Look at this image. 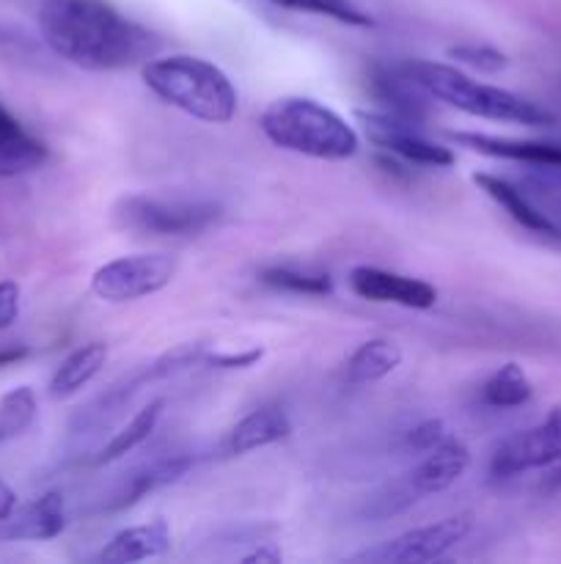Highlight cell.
<instances>
[{
  "label": "cell",
  "mask_w": 561,
  "mask_h": 564,
  "mask_svg": "<svg viewBox=\"0 0 561 564\" xmlns=\"http://www.w3.org/2000/svg\"><path fill=\"white\" fill-rule=\"evenodd\" d=\"M36 20L44 44L86 72L146 64L160 50V39L127 20L110 0H42Z\"/></svg>",
  "instance_id": "1"
},
{
  "label": "cell",
  "mask_w": 561,
  "mask_h": 564,
  "mask_svg": "<svg viewBox=\"0 0 561 564\" xmlns=\"http://www.w3.org/2000/svg\"><path fill=\"white\" fill-rule=\"evenodd\" d=\"M143 83L165 105L209 124H226L240 108V97L229 75L198 55L176 53L146 61Z\"/></svg>",
  "instance_id": "2"
},
{
  "label": "cell",
  "mask_w": 561,
  "mask_h": 564,
  "mask_svg": "<svg viewBox=\"0 0 561 564\" xmlns=\"http://www.w3.org/2000/svg\"><path fill=\"white\" fill-rule=\"evenodd\" d=\"M410 80H416L432 99L451 105L468 116L490 121H504V124H522V127H550L556 116L542 105L531 99L512 94L506 88L490 86L468 77L465 72L454 69L449 64L438 61H407L399 64Z\"/></svg>",
  "instance_id": "3"
},
{
  "label": "cell",
  "mask_w": 561,
  "mask_h": 564,
  "mask_svg": "<svg viewBox=\"0 0 561 564\" xmlns=\"http://www.w3.org/2000/svg\"><path fill=\"white\" fill-rule=\"evenodd\" d=\"M258 127L278 149L314 160H346L361 147L355 127L311 97L275 99L262 113Z\"/></svg>",
  "instance_id": "4"
},
{
  "label": "cell",
  "mask_w": 561,
  "mask_h": 564,
  "mask_svg": "<svg viewBox=\"0 0 561 564\" xmlns=\"http://www.w3.org/2000/svg\"><path fill=\"white\" fill-rule=\"evenodd\" d=\"M116 218L138 235L187 237L212 226L220 218V207L201 198L127 196L116 207Z\"/></svg>",
  "instance_id": "5"
},
{
  "label": "cell",
  "mask_w": 561,
  "mask_h": 564,
  "mask_svg": "<svg viewBox=\"0 0 561 564\" xmlns=\"http://www.w3.org/2000/svg\"><path fill=\"white\" fill-rule=\"evenodd\" d=\"M176 259L170 253H132L105 262L91 275V292L99 301L130 303L157 295L174 281Z\"/></svg>",
  "instance_id": "6"
},
{
  "label": "cell",
  "mask_w": 561,
  "mask_h": 564,
  "mask_svg": "<svg viewBox=\"0 0 561 564\" xmlns=\"http://www.w3.org/2000/svg\"><path fill=\"white\" fill-rule=\"evenodd\" d=\"M471 532V518L468 516H451L438 523H427V527L407 529V532L396 534L394 540L374 545V549L361 551L352 556V562L363 564H424L435 562L440 556L449 554L451 549L462 543Z\"/></svg>",
  "instance_id": "7"
},
{
  "label": "cell",
  "mask_w": 561,
  "mask_h": 564,
  "mask_svg": "<svg viewBox=\"0 0 561 564\" xmlns=\"http://www.w3.org/2000/svg\"><path fill=\"white\" fill-rule=\"evenodd\" d=\"M358 124L363 127L369 141L407 163L427 165V169H449L454 165V152L443 143L429 141L416 130V121L402 116L385 113V110H355Z\"/></svg>",
  "instance_id": "8"
},
{
  "label": "cell",
  "mask_w": 561,
  "mask_h": 564,
  "mask_svg": "<svg viewBox=\"0 0 561 564\" xmlns=\"http://www.w3.org/2000/svg\"><path fill=\"white\" fill-rule=\"evenodd\" d=\"M556 463H561V430L548 416L537 427L520 430L501 441L490 460V474L495 479H512L537 468H550Z\"/></svg>",
  "instance_id": "9"
},
{
  "label": "cell",
  "mask_w": 561,
  "mask_h": 564,
  "mask_svg": "<svg viewBox=\"0 0 561 564\" xmlns=\"http://www.w3.org/2000/svg\"><path fill=\"white\" fill-rule=\"evenodd\" d=\"M350 290L358 297L372 303H394V306L418 308L427 312L438 303V290L421 279H410V275L391 273V270L380 268H352L350 273Z\"/></svg>",
  "instance_id": "10"
},
{
  "label": "cell",
  "mask_w": 561,
  "mask_h": 564,
  "mask_svg": "<svg viewBox=\"0 0 561 564\" xmlns=\"http://www.w3.org/2000/svg\"><path fill=\"white\" fill-rule=\"evenodd\" d=\"M66 529V501L64 494L50 490L38 496L31 505L16 507L9 521L0 523V540H16V543H44L55 540Z\"/></svg>",
  "instance_id": "11"
},
{
  "label": "cell",
  "mask_w": 561,
  "mask_h": 564,
  "mask_svg": "<svg viewBox=\"0 0 561 564\" xmlns=\"http://www.w3.org/2000/svg\"><path fill=\"white\" fill-rule=\"evenodd\" d=\"M451 141L484 158L512 160V163H526L534 169L561 171V143L553 141H517V138L484 135V132H451Z\"/></svg>",
  "instance_id": "12"
},
{
  "label": "cell",
  "mask_w": 561,
  "mask_h": 564,
  "mask_svg": "<svg viewBox=\"0 0 561 564\" xmlns=\"http://www.w3.org/2000/svg\"><path fill=\"white\" fill-rule=\"evenodd\" d=\"M468 466H471V455L460 441H440L413 471L405 474V479L416 499H424V496L449 490L468 471Z\"/></svg>",
  "instance_id": "13"
},
{
  "label": "cell",
  "mask_w": 561,
  "mask_h": 564,
  "mask_svg": "<svg viewBox=\"0 0 561 564\" xmlns=\"http://www.w3.org/2000/svg\"><path fill=\"white\" fill-rule=\"evenodd\" d=\"M190 468H193V457L187 455L160 457V460L146 463V466L135 468V471H130L124 479H121V485L113 490V496H110V501L105 505V510L110 512L127 510V507L138 505V501L146 499V496L154 494V490H163L168 488V485L179 482Z\"/></svg>",
  "instance_id": "14"
},
{
  "label": "cell",
  "mask_w": 561,
  "mask_h": 564,
  "mask_svg": "<svg viewBox=\"0 0 561 564\" xmlns=\"http://www.w3.org/2000/svg\"><path fill=\"white\" fill-rule=\"evenodd\" d=\"M369 88H372L374 99L383 105L385 113L402 116L416 124L427 116L429 102H432V97L416 80H410L402 66H374Z\"/></svg>",
  "instance_id": "15"
},
{
  "label": "cell",
  "mask_w": 561,
  "mask_h": 564,
  "mask_svg": "<svg viewBox=\"0 0 561 564\" xmlns=\"http://www.w3.org/2000/svg\"><path fill=\"white\" fill-rule=\"evenodd\" d=\"M50 152L36 135L20 124L14 113L0 102V176H20L47 163Z\"/></svg>",
  "instance_id": "16"
},
{
  "label": "cell",
  "mask_w": 561,
  "mask_h": 564,
  "mask_svg": "<svg viewBox=\"0 0 561 564\" xmlns=\"http://www.w3.org/2000/svg\"><path fill=\"white\" fill-rule=\"evenodd\" d=\"M170 551V529L165 521L141 523V527L121 529L99 551V562L108 564H132L157 560Z\"/></svg>",
  "instance_id": "17"
},
{
  "label": "cell",
  "mask_w": 561,
  "mask_h": 564,
  "mask_svg": "<svg viewBox=\"0 0 561 564\" xmlns=\"http://www.w3.org/2000/svg\"><path fill=\"white\" fill-rule=\"evenodd\" d=\"M473 182L479 185V191L487 193L512 220L522 226V229L534 231V235H548V237H559L561 229L553 218H550L544 209H539L531 198L526 196L522 191H517L512 182L501 180L495 174H473Z\"/></svg>",
  "instance_id": "18"
},
{
  "label": "cell",
  "mask_w": 561,
  "mask_h": 564,
  "mask_svg": "<svg viewBox=\"0 0 561 564\" xmlns=\"http://www.w3.org/2000/svg\"><path fill=\"white\" fill-rule=\"evenodd\" d=\"M292 424L286 419V413L280 408L267 405L258 408V411L248 413L242 422H237V427L229 433V452L231 455H248V452L264 449V446H273L278 441H284L289 435Z\"/></svg>",
  "instance_id": "19"
},
{
  "label": "cell",
  "mask_w": 561,
  "mask_h": 564,
  "mask_svg": "<svg viewBox=\"0 0 561 564\" xmlns=\"http://www.w3.org/2000/svg\"><path fill=\"white\" fill-rule=\"evenodd\" d=\"M105 361H108V345L102 341H88V345L77 347L72 356H66L61 361V367L55 369L53 380H50V397L53 400H66V397H75L77 391L86 389L99 372H102Z\"/></svg>",
  "instance_id": "20"
},
{
  "label": "cell",
  "mask_w": 561,
  "mask_h": 564,
  "mask_svg": "<svg viewBox=\"0 0 561 564\" xmlns=\"http://www.w3.org/2000/svg\"><path fill=\"white\" fill-rule=\"evenodd\" d=\"M402 364V347L391 339H369L346 361V380L355 386L377 383L396 372Z\"/></svg>",
  "instance_id": "21"
},
{
  "label": "cell",
  "mask_w": 561,
  "mask_h": 564,
  "mask_svg": "<svg viewBox=\"0 0 561 564\" xmlns=\"http://www.w3.org/2000/svg\"><path fill=\"white\" fill-rule=\"evenodd\" d=\"M163 408H165L163 400H154L148 402V405H143L141 411H138L135 416L119 430V433L110 435V441L99 449V455L94 457V463H97V466H108V463L121 460V457L130 455L132 449H138L143 441L152 438V433L160 424V416H163Z\"/></svg>",
  "instance_id": "22"
},
{
  "label": "cell",
  "mask_w": 561,
  "mask_h": 564,
  "mask_svg": "<svg viewBox=\"0 0 561 564\" xmlns=\"http://www.w3.org/2000/svg\"><path fill=\"white\" fill-rule=\"evenodd\" d=\"M531 380L526 378L522 367H517V364L498 367L482 386V402L490 408H498V411L526 405L531 400Z\"/></svg>",
  "instance_id": "23"
},
{
  "label": "cell",
  "mask_w": 561,
  "mask_h": 564,
  "mask_svg": "<svg viewBox=\"0 0 561 564\" xmlns=\"http://www.w3.org/2000/svg\"><path fill=\"white\" fill-rule=\"evenodd\" d=\"M38 402L31 386H16L0 397V444L20 438L36 422Z\"/></svg>",
  "instance_id": "24"
},
{
  "label": "cell",
  "mask_w": 561,
  "mask_h": 564,
  "mask_svg": "<svg viewBox=\"0 0 561 564\" xmlns=\"http://www.w3.org/2000/svg\"><path fill=\"white\" fill-rule=\"evenodd\" d=\"M262 284L273 290L295 292V295H330L333 281L328 273H306L295 268H270L262 273Z\"/></svg>",
  "instance_id": "25"
},
{
  "label": "cell",
  "mask_w": 561,
  "mask_h": 564,
  "mask_svg": "<svg viewBox=\"0 0 561 564\" xmlns=\"http://www.w3.org/2000/svg\"><path fill=\"white\" fill-rule=\"evenodd\" d=\"M275 6H284L292 11H306V14L328 17V20L344 22V25L366 28L372 25V17L355 3V0H273Z\"/></svg>",
  "instance_id": "26"
},
{
  "label": "cell",
  "mask_w": 561,
  "mask_h": 564,
  "mask_svg": "<svg viewBox=\"0 0 561 564\" xmlns=\"http://www.w3.org/2000/svg\"><path fill=\"white\" fill-rule=\"evenodd\" d=\"M204 358H207V347L204 345H179L170 352H165L163 358H157V361L146 369V375L148 380L170 378V375H179L185 372V369H190L193 364H204Z\"/></svg>",
  "instance_id": "27"
},
{
  "label": "cell",
  "mask_w": 561,
  "mask_h": 564,
  "mask_svg": "<svg viewBox=\"0 0 561 564\" xmlns=\"http://www.w3.org/2000/svg\"><path fill=\"white\" fill-rule=\"evenodd\" d=\"M449 58L479 72H501L509 64V58L501 50L487 47V44H457V47L449 50Z\"/></svg>",
  "instance_id": "28"
},
{
  "label": "cell",
  "mask_w": 561,
  "mask_h": 564,
  "mask_svg": "<svg viewBox=\"0 0 561 564\" xmlns=\"http://www.w3.org/2000/svg\"><path fill=\"white\" fill-rule=\"evenodd\" d=\"M440 441H446L443 422H438V419H429V422H421L418 427H413L410 433H407L405 444H407V449H413V452H429V449H435Z\"/></svg>",
  "instance_id": "29"
},
{
  "label": "cell",
  "mask_w": 561,
  "mask_h": 564,
  "mask_svg": "<svg viewBox=\"0 0 561 564\" xmlns=\"http://www.w3.org/2000/svg\"><path fill=\"white\" fill-rule=\"evenodd\" d=\"M264 350L262 347H251V350H242V352H212L204 358V364H209L212 369H248V367H256L262 361Z\"/></svg>",
  "instance_id": "30"
},
{
  "label": "cell",
  "mask_w": 561,
  "mask_h": 564,
  "mask_svg": "<svg viewBox=\"0 0 561 564\" xmlns=\"http://www.w3.org/2000/svg\"><path fill=\"white\" fill-rule=\"evenodd\" d=\"M20 317V286L14 281H0V330L11 328Z\"/></svg>",
  "instance_id": "31"
},
{
  "label": "cell",
  "mask_w": 561,
  "mask_h": 564,
  "mask_svg": "<svg viewBox=\"0 0 561 564\" xmlns=\"http://www.w3.org/2000/svg\"><path fill=\"white\" fill-rule=\"evenodd\" d=\"M280 560H284V554H280L278 545H273V543L262 545V549H256V551H251L248 556H242V562L245 564H278Z\"/></svg>",
  "instance_id": "32"
},
{
  "label": "cell",
  "mask_w": 561,
  "mask_h": 564,
  "mask_svg": "<svg viewBox=\"0 0 561 564\" xmlns=\"http://www.w3.org/2000/svg\"><path fill=\"white\" fill-rule=\"evenodd\" d=\"M16 507H20V499H16L14 488L6 479H0V523L9 521Z\"/></svg>",
  "instance_id": "33"
},
{
  "label": "cell",
  "mask_w": 561,
  "mask_h": 564,
  "mask_svg": "<svg viewBox=\"0 0 561 564\" xmlns=\"http://www.w3.org/2000/svg\"><path fill=\"white\" fill-rule=\"evenodd\" d=\"M22 358H28V347H6V350H0V369L14 367Z\"/></svg>",
  "instance_id": "34"
},
{
  "label": "cell",
  "mask_w": 561,
  "mask_h": 564,
  "mask_svg": "<svg viewBox=\"0 0 561 564\" xmlns=\"http://www.w3.org/2000/svg\"><path fill=\"white\" fill-rule=\"evenodd\" d=\"M550 419H553V422L559 424V430H561V408H556V411L550 413Z\"/></svg>",
  "instance_id": "35"
},
{
  "label": "cell",
  "mask_w": 561,
  "mask_h": 564,
  "mask_svg": "<svg viewBox=\"0 0 561 564\" xmlns=\"http://www.w3.org/2000/svg\"><path fill=\"white\" fill-rule=\"evenodd\" d=\"M11 39L14 36H9V31H3V28H0V42H11Z\"/></svg>",
  "instance_id": "36"
}]
</instances>
